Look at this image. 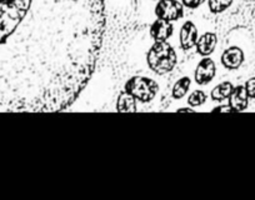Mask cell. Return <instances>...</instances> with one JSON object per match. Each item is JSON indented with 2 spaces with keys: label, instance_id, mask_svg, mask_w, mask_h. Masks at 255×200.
<instances>
[{
  "label": "cell",
  "instance_id": "cell-15",
  "mask_svg": "<svg viewBox=\"0 0 255 200\" xmlns=\"http://www.w3.org/2000/svg\"><path fill=\"white\" fill-rule=\"evenodd\" d=\"M207 101V94L203 90H195L188 98V104L191 106H199Z\"/></svg>",
  "mask_w": 255,
  "mask_h": 200
},
{
  "label": "cell",
  "instance_id": "cell-11",
  "mask_svg": "<svg viewBox=\"0 0 255 200\" xmlns=\"http://www.w3.org/2000/svg\"><path fill=\"white\" fill-rule=\"evenodd\" d=\"M135 98L128 93L127 90L122 92L118 97L117 109L120 113H135L136 111V101Z\"/></svg>",
  "mask_w": 255,
  "mask_h": 200
},
{
  "label": "cell",
  "instance_id": "cell-17",
  "mask_svg": "<svg viewBox=\"0 0 255 200\" xmlns=\"http://www.w3.org/2000/svg\"><path fill=\"white\" fill-rule=\"evenodd\" d=\"M245 89H247L249 97L255 99V78H252V79L248 80L247 84H245Z\"/></svg>",
  "mask_w": 255,
  "mask_h": 200
},
{
  "label": "cell",
  "instance_id": "cell-6",
  "mask_svg": "<svg viewBox=\"0 0 255 200\" xmlns=\"http://www.w3.org/2000/svg\"><path fill=\"white\" fill-rule=\"evenodd\" d=\"M179 39H180V45L184 50H189V49L197 45L198 29L195 24L191 23V21L184 23V25L180 29Z\"/></svg>",
  "mask_w": 255,
  "mask_h": 200
},
{
  "label": "cell",
  "instance_id": "cell-14",
  "mask_svg": "<svg viewBox=\"0 0 255 200\" xmlns=\"http://www.w3.org/2000/svg\"><path fill=\"white\" fill-rule=\"evenodd\" d=\"M233 0H208V6L213 14H220L230 8Z\"/></svg>",
  "mask_w": 255,
  "mask_h": 200
},
{
  "label": "cell",
  "instance_id": "cell-12",
  "mask_svg": "<svg viewBox=\"0 0 255 200\" xmlns=\"http://www.w3.org/2000/svg\"><path fill=\"white\" fill-rule=\"evenodd\" d=\"M233 89H234V87H233V84L230 82L220 83L219 85H217L213 89L212 99L215 100V101H223L225 99H229Z\"/></svg>",
  "mask_w": 255,
  "mask_h": 200
},
{
  "label": "cell",
  "instance_id": "cell-10",
  "mask_svg": "<svg viewBox=\"0 0 255 200\" xmlns=\"http://www.w3.org/2000/svg\"><path fill=\"white\" fill-rule=\"evenodd\" d=\"M218 44V36L214 33H205L198 39L197 41V52L203 57H208L215 50Z\"/></svg>",
  "mask_w": 255,
  "mask_h": 200
},
{
  "label": "cell",
  "instance_id": "cell-3",
  "mask_svg": "<svg viewBox=\"0 0 255 200\" xmlns=\"http://www.w3.org/2000/svg\"><path fill=\"white\" fill-rule=\"evenodd\" d=\"M125 90L141 103H149L158 94L159 85L155 80L149 78L133 77L125 84Z\"/></svg>",
  "mask_w": 255,
  "mask_h": 200
},
{
  "label": "cell",
  "instance_id": "cell-21",
  "mask_svg": "<svg viewBox=\"0 0 255 200\" xmlns=\"http://www.w3.org/2000/svg\"><path fill=\"white\" fill-rule=\"evenodd\" d=\"M158 1H159V0H158Z\"/></svg>",
  "mask_w": 255,
  "mask_h": 200
},
{
  "label": "cell",
  "instance_id": "cell-9",
  "mask_svg": "<svg viewBox=\"0 0 255 200\" xmlns=\"http://www.w3.org/2000/svg\"><path fill=\"white\" fill-rule=\"evenodd\" d=\"M249 104V94L243 85L234 88L229 97V105L234 111H243L248 108Z\"/></svg>",
  "mask_w": 255,
  "mask_h": 200
},
{
  "label": "cell",
  "instance_id": "cell-8",
  "mask_svg": "<svg viewBox=\"0 0 255 200\" xmlns=\"http://www.w3.org/2000/svg\"><path fill=\"white\" fill-rule=\"evenodd\" d=\"M174 30V26L171 24V21L163 20V19H158L156 21H154L150 26V35L151 38L155 41L160 40H168L171 36Z\"/></svg>",
  "mask_w": 255,
  "mask_h": 200
},
{
  "label": "cell",
  "instance_id": "cell-1",
  "mask_svg": "<svg viewBox=\"0 0 255 200\" xmlns=\"http://www.w3.org/2000/svg\"><path fill=\"white\" fill-rule=\"evenodd\" d=\"M104 0H0V113L69 108L97 67Z\"/></svg>",
  "mask_w": 255,
  "mask_h": 200
},
{
  "label": "cell",
  "instance_id": "cell-13",
  "mask_svg": "<svg viewBox=\"0 0 255 200\" xmlns=\"http://www.w3.org/2000/svg\"><path fill=\"white\" fill-rule=\"evenodd\" d=\"M189 88H190V79H189L188 77L181 78V79H179L178 82L174 84L173 97L175 98V99H181L183 97H185Z\"/></svg>",
  "mask_w": 255,
  "mask_h": 200
},
{
  "label": "cell",
  "instance_id": "cell-16",
  "mask_svg": "<svg viewBox=\"0 0 255 200\" xmlns=\"http://www.w3.org/2000/svg\"><path fill=\"white\" fill-rule=\"evenodd\" d=\"M204 3L205 0H181V4L189 9H197Z\"/></svg>",
  "mask_w": 255,
  "mask_h": 200
},
{
  "label": "cell",
  "instance_id": "cell-18",
  "mask_svg": "<svg viewBox=\"0 0 255 200\" xmlns=\"http://www.w3.org/2000/svg\"><path fill=\"white\" fill-rule=\"evenodd\" d=\"M213 111H215V113H218V111H220V113H232V111H234V109L230 105H220L213 109Z\"/></svg>",
  "mask_w": 255,
  "mask_h": 200
},
{
  "label": "cell",
  "instance_id": "cell-20",
  "mask_svg": "<svg viewBox=\"0 0 255 200\" xmlns=\"http://www.w3.org/2000/svg\"><path fill=\"white\" fill-rule=\"evenodd\" d=\"M179 113H185V111H188V113H193V109H189V108H183V109H179Z\"/></svg>",
  "mask_w": 255,
  "mask_h": 200
},
{
  "label": "cell",
  "instance_id": "cell-4",
  "mask_svg": "<svg viewBox=\"0 0 255 200\" xmlns=\"http://www.w3.org/2000/svg\"><path fill=\"white\" fill-rule=\"evenodd\" d=\"M155 15L163 20H179L184 15V5L176 0H159L155 6Z\"/></svg>",
  "mask_w": 255,
  "mask_h": 200
},
{
  "label": "cell",
  "instance_id": "cell-7",
  "mask_svg": "<svg viewBox=\"0 0 255 200\" xmlns=\"http://www.w3.org/2000/svg\"><path fill=\"white\" fill-rule=\"evenodd\" d=\"M243 62H244V53L242 49L237 46L227 49L222 55V63L227 69H238L243 64Z\"/></svg>",
  "mask_w": 255,
  "mask_h": 200
},
{
  "label": "cell",
  "instance_id": "cell-5",
  "mask_svg": "<svg viewBox=\"0 0 255 200\" xmlns=\"http://www.w3.org/2000/svg\"><path fill=\"white\" fill-rule=\"evenodd\" d=\"M215 63L210 58H204L195 69V82L200 85H207L215 77Z\"/></svg>",
  "mask_w": 255,
  "mask_h": 200
},
{
  "label": "cell",
  "instance_id": "cell-2",
  "mask_svg": "<svg viewBox=\"0 0 255 200\" xmlns=\"http://www.w3.org/2000/svg\"><path fill=\"white\" fill-rule=\"evenodd\" d=\"M178 58L173 46L166 40H158L154 43L146 55V63L154 73L164 75L175 68Z\"/></svg>",
  "mask_w": 255,
  "mask_h": 200
},
{
  "label": "cell",
  "instance_id": "cell-19",
  "mask_svg": "<svg viewBox=\"0 0 255 200\" xmlns=\"http://www.w3.org/2000/svg\"><path fill=\"white\" fill-rule=\"evenodd\" d=\"M245 1H247V4L249 5L250 11H252L253 15H255V0H245Z\"/></svg>",
  "mask_w": 255,
  "mask_h": 200
}]
</instances>
